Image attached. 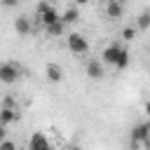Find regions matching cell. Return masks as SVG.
I'll use <instances>...</instances> for the list:
<instances>
[{
    "instance_id": "obj_9",
    "label": "cell",
    "mask_w": 150,
    "mask_h": 150,
    "mask_svg": "<svg viewBox=\"0 0 150 150\" xmlns=\"http://www.w3.org/2000/svg\"><path fill=\"white\" fill-rule=\"evenodd\" d=\"M28 148H30V150H47V148H49V141H47V136H45L42 131H38V134L30 136Z\"/></svg>"
},
{
    "instance_id": "obj_8",
    "label": "cell",
    "mask_w": 150,
    "mask_h": 150,
    "mask_svg": "<svg viewBox=\"0 0 150 150\" xmlns=\"http://www.w3.org/2000/svg\"><path fill=\"white\" fill-rule=\"evenodd\" d=\"M105 75V70H103V63L101 61H87V77L89 80H101Z\"/></svg>"
},
{
    "instance_id": "obj_15",
    "label": "cell",
    "mask_w": 150,
    "mask_h": 150,
    "mask_svg": "<svg viewBox=\"0 0 150 150\" xmlns=\"http://www.w3.org/2000/svg\"><path fill=\"white\" fill-rule=\"evenodd\" d=\"M148 26H150V12L145 9V12H141L138 19H136V28H138V30H148Z\"/></svg>"
},
{
    "instance_id": "obj_7",
    "label": "cell",
    "mask_w": 150,
    "mask_h": 150,
    "mask_svg": "<svg viewBox=\"0 0 150 150\" xmlns=\"http://www.w3.org/2000/svg\"><path fill=\"white\" fill-rule=\"evenodd\" d=\"M105 14H108V19H122V14H124V5H122V0H108V5H105Z\"/></svg>"
},
{
    "instance_id": "obj_4",
    "label": "cell",
    "mask_w": 150,
    "mask_h": 150,
    "mask_svg": "<svg viewBox=\"0 0 150 150\" xmlns=\"http://www.w3.org/2000/svg\"><path fill=\"white\" fill-rule=\"evenodd\" d=\"M66 45H68V49H70L73 54H87V52H89V42H87V38L80 35V33H70V35L66 38Z\"/></svg>"
},
{
    "instance_id": "obj_14",
    "label": "cell",
    "mask_w": 150,
    "mask_h": 150,
    "mask_svg": "<svg viewBox=\"0 0 150 150\" xmlns=\"http://www.w3.org/2000/svg\"><path fill=\"white\" fill-rule=\"evenodd\" d=\"M129 49L127 47H122L120 49V54H117V59H115V63H112V68H117V70H124L127 66H129Z\"/></svg>"
},
{
    "instance_id": "obj_13",
    "label": "cell",
    "mask_w": 150,
    "mask_h": 150,
    "mask_svg": "<svg viewBox=\"0 0 150 150\" xmlns=\"http://www.w3.org/2000/svg\"><path fill=\"white\" fill-rule=\"evenodd\" d=\"M14 30H16L19 35H28V33L33 30V26H30V19H28V16H19V19L14 21Z\"/></svg>"
},
{
    "instance_id": "obj_5",
    "label": "cell",
    "mask_w": 150,
    "mask_h": 150,
    "mask_svg": "<svg viewBox=\"0 0 150 150\" xmlns=\"http://www.w3.org/2000/svg\"><path fill=\"white\" fill-rule=\"evenodd\" d=\"M120 49H122L120 42H110V45L101 52V63H103V66H112L115 59H117V54H120Z\"/></svg>"
},
{
    "instance_id": "obj_10",
    "label": "cell",
    "mask_w": 150,
    "mask_h": 150,
    "mask_svg": "<svg viewBox=\"0 0 150 150\" xmlns=\"http://www.w3.org/2000/svg\"><path fill=\"white\" fill-rule=\"evenodd\" d=\"M45 75H47L49 82H61V80H63V70H61V66H56V63H47V66H45Z\"/></svg>"
},
{
    "instance_id": "obj_1",
    "label": "cell",
    "mask_w": 150,
    "mask_h": 150,
    "mask_svg": "<svg viewBox=\"0 0 150 150\" xmlns=\"http://www.w3.org/2000/svg\"><path fill=\"white\" fill-rule=\"evenodd\" d=\"M131 145L150 148V122H141L131 129Z\"/></svg>"
},
{
    "instance_id": "obj_16",
    "label": "cell",
    "mask_w": 150,
    "mask_h": 150,
    "mask_svg": "<svg viewBox=\"0 0 150 150\" xmlns=\"http://www.w3.org/2000/svg\"><path fill=\"white\" fill-rule=\"evenodd\" d=\"M136 33H138V28H134V26H127V28L122 30V40H124V42H131V40L136 38Z\"/></svg>"
},
{
    "instance_id": "obj_2",
    "label": "cell",
    "mask_w": 150,
    "mask_h": 150,
    "mask_svg": "<svg viewBox=\"0 0 150 150\" xmlns=\"http://www.w3.org/2000/svg\"><path fill=\"white\" fill-rule=\"evenodd\" d=\"M35 16H38V21H40L42 26H47V23H52V21H56V19H59V12H56V7H54V5H49L47 0H42V2H38Z\"/></svg>"
},
{
    "instance_id": "obj_12",
    "label": "cell",
    "mask_w": 150,
    "mask_h": 150,
    "mask_svg": "<svg viewBox=\"0 0 150 150\" xmlns=\"http://www.w3.org/2000/svg\"><path fill=\"white\" fill-rule=\"evenodd\" d=\"M59 19H61L66 26H70V23H77V19H80V9H77V7H68L63 14H59Z\"/></svg>"
},
{
    "instance_id": "obj_20",
    "label": "cell",
    "mask_w": 150,
    "mask_h": 150,
    "mask_svg": "<svg viewBox=\"0 0 150 150\" xmlns=\"http://www.w3.org/2000/svg\"><path fill=\"white\" fill-rule=\"evenodd\" d=\"M5 138V129H2V124H0V141Z\"/></svg>"
},
{
    "instance_id": "obj_19",
    "label": "cell",
    "mask_w": 150,
    "mask_h": 150,
    "mask_svg": "<svg viewBox=\"0 0 150 150\" xmlns=\"http://www.w3.org/2000/svg\"><path fill=\"white\" fill-rule=\"evenodd\" d=\"M91 0H75V7H80V5H89Z\"/></svg>"
},
{
    "instance_id": "obj_3",
    "label": "cell",
    "mask_w": 150,
    "mask_h": 150,
    "mask_svg": "<svg viewBox=\"0 0 150 150\" xmlns=\"http://www.w3.org/2000/svg\"><path fill=\"white\" fill-rule=\"evenodd\" d=\"M19 77H21V66H16L14 61L0 63V82H5V84H14Z\"/></svg>"
},
{
    "instance_id": "obj_6",
    "label": "cell",
    "mask_w": 150,
    "mask_h": 150,
    "mask_svg": "<svg viewBox=\"0 0 150 150\" xmlns=\"http://www.w3.org/2000/svg\"><path fill=\"white\" fill-rule=\"evenodd\" d=\"M16 120H21V112L14 108V105H0V124L5 127V124H12V122H16Z\"/></svg>"
},
{
    "instance_id": "obj_18",
    "label": "cell",
    "mask_w": 150,
    "mask_h": 150,
    "mask_svg": "<svg viewBox=\"0 0 150 150\" xmlns=\"http://www.w3.org/2000/svg\"><path fill=\"white\" fill-rule=\"evenodd\" d=\"M0 2H2L5 7H16V5H19V0H0Z\"/></svg>"
},
{
    "instance_id": "obj_17",
    "label": "cell",
    "mask_w": 150,
    "mask_h": 150,
    "mask_svg": "<svg viewBox=\"0 0 150 150\" xmlns=\"http://www.w3.org/2000/svg\"><path fill=\"white\" fill-rule=\"evenodd\" d=\"M0 150H14V143H12V141H5V138H2V141H0Z\"/></svg>"
},
{
    "instance_id": "obj_11",
    "label": "cell",
    "mask_w": 150,
    "mask_h": 150,
    "mask_svg": "<svg viewBox=\"0 0 150 150\" xmlns=\"http://www.w3.org/2000/svg\"><path fill=\"white\" fill-rule=\"evenodd\" d=\"M63 30H66V23H63L61 19H56V21H52V23L45 26V33H47L49 38H59V35H63Z\"/></svg>"
}]
</instances>
